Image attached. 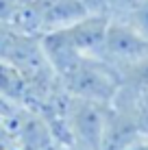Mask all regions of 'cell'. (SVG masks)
Segmentation results:
<instances>
[{"label":"cell","mask_w":148,"mask_h":150,"mask_svg":"<svg viewBox=\"0 0 148 150\" xmlns=\"http://www.w3.org/2000/svg\"><path fill=\"white\" fill-rule=\"evenodd\" d=\"M0 98L7 100L9 105L15 107H26L30 109L35 100V91L30 81L20 72L15 65L0 61Z\"/></svg>","instance_id":"4"},{"label":"cell","mask_w":148,"mask_h":150,"mask_svg":"<svg viewBox=\"0 0 148 150\" xmlns=\"http://www.w3.org/2000/svg\"><path fill=\"white\" fill-rule=\"evenodd\" d=\"M83 4V9L89 15H103L107 18V0H79Z\"/></svg>","instance_id":"8"},{"label":"cell","mask_w":148,"mask_h":150,"mask_svg":"<svg viewBox=\"0 0 148 150\" xmlns=\"http://www.w3.org/2000/svg\"><path fill=\"white\" fill-rule=\"evenodd\" d=\"M144 54H148V39L142 37L124 20H109L100 59H105L120 72L129 63L142 59Z\"/></svg>","instance_id":"2"},{"label":"cell","mask_w":148,"mask_h":150,"mask_svg":"<svg viewBox=\"0 0 148 150\" xmlns=\"http://www.w3.org/2000/svg\"><path fill=\"white\" fill-rule=\"evenodd\" d=\"M129 150H148V135H142V137L137 139V142H135Z\"/></svg>","instance_id":"10"},{"label":"cell","mask_w":148,"mask_h":150,"mask_svg":"<svg viewBox=\"0 0 148 150\" xmlns=\"http://www.w3.org/2000/svg\"><path fill=\"white\" fill-rule=\"evenodd\" d=\"M20 0H0V22H13V15L18 11Z\"/></svg>","instance_id":"9"},{"label":"cell","mask_w":148,"mask_h":150,"mask_svg":"<svg viewBox=\"0 0 148 150\" xmlns=\"http://www.w3.org/2000/svg\"><path fill=\"white\" fill-rule=\"evenodd\" d=\"M124 22L131 24V26H133L142 37L148 39V0H142L133 11L124 18Z\"/></svg>","instance_id":"6"},{"label":"cell","mask_w":148,"mask_h":150,"mask_svg":"<svg viewBox=\"0 0 148 150\" xmlns=\"http://www.w3.org/2000/svg\"><path fill=\"white\" fill-rule=\"evenodd\" d=\"M55 150H85V148H79V146H74V144H57Z\"/></svg>","instance_id":"11"},{"label":"cell","mask_w":148,"mask_h":150,"mask_svg":"<svg viewBox=\"0 0 148 150\" xmlns=\"http://www.w3.org/2000/svg\"><path fill=\"white\" fill-rule=\"evenodd\" d=\"M109 117V105L70 96L65 109V144L85 150H100Z\"/></svg>","instance_id":"1"},{"label":"cell","mask_w":148,"mask_h":150,"mask_svg":"<svg viewBox=\"0 0 148 150\" xmlns=\"http://www.w3.org/2000/svg\"><path fill=\"white\" fill-rule=\"evenodd\" d=\"M107 24L109 18L103 15H85V18L76 20L74 24L55 30L52 35L57 41L70 48L76 54H85V57H100L103 52V41H105V33H107Z\"/></svg>","instance_id":"3"},{"label":"cell","mask_w":148,"mask_h":150,"mask_svg":"<svg viewBox=\"0 0 148 150\" xmlns=\"http://www.w3.org/2000/svg\"><path fill=\"white\" fill-rule=\"evenodd\" d=\"M142 0H107V18L109 20H124Z\"/></svg>","instance_id":"7"},{"label":"cell","mask_w":148,"mask_h":150,"mask_svg":"<svg viewBox=\"0 0 148 150\" xmlns=\"http://www.w3.org/2000/svg\"><path fill=\"white\" fill-rule=\"evenodd\" d=\"M120 79H122V87L133 89L137 94H148V54L129 63L126 68H122Z\"/></svg>","instance_id":"5"}]
</instances>
